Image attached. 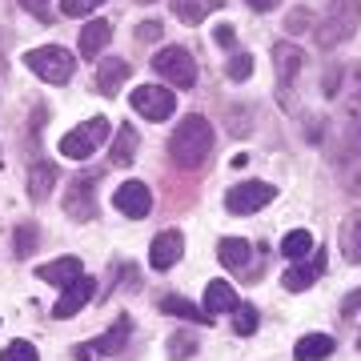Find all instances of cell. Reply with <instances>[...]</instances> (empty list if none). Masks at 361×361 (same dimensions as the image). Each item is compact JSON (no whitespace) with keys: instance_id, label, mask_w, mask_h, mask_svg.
Listing matches in <instances>:
<instances>
[{"instance_id":"obj_1","label":"cell","mask_w":361,"mask_h":361,"mask_svg":"<svg viewBox=\"0 0 361 361\" xmlns=\"http://www.w3.org/2000/svg\"><path fill=\"white\" fill-rule=\"evenodd\" d=\"M213 145H217L213 125H209L205 116L193 113L173 129V137H169V157H173L177 169H201L209 161V153H213Z\"/></svg>"},{"instance_id":"obj_2","label":"cell","mask_w":361,"mask_h":361,"mask_svg":"<svg viewBox=\"0 0 361 361\" xmlns=\"http://www.w3.org/2000/svg\"><path fill=\"white\" fill-rule=\"evenodd\" d=\"M357 20H361V0H329L325 20L313 28V40L322 49H337L357 32Z\"/></svg>"},{"instance_id":"obj_3","label":"cell","mask_w":361,"mask_h":361,"mask_svg":"<svg viewBox=\"0 0 361 361\" xmlns=\"http://www.w3.org/2000/svg\"><path fill=\"white\" fill-rule=\"evenodd\" d=\"M149 65H153V73L165 80V85H173V89H193L197 85V61L185 44H165V49H157Z\"/></svg>"},{"instance_id":"obj_4","label":"cell","mask_w":361,"mask_h":361,"mask_svg":"<svg viewBox=\"0 0 361 361\" xmlns=\"http://www.w3.org/2000/svg\"><path fill=\"white\" fill-rule=\"evenodd\" d=\"M25 65L32 68L44 85H65V80H73L77 61H73V52H65V44H40V49L25 52Z\"/></svg>"},{"instance_id":"obj_5","label":"cell","mask_w":361,"mask_h":361,"mask_svg":"<svg viewBox=\"0 0 361 361\" xmlns=\"http://www.w3.org/2000/svg\"><path fill=\"white\" fill-rule=\"evenodd\" d=\"M104 137H109V121H104V116H92V121H85V125H77L73 133L61 137V153H65L68 161H89V157L104 145Z\"/></svg>"},{"instance_id":"obj_6","label":"cell","mask_w":361,"mask_h":361,"mask_svg":"<svg viewBox=\"0 0 361 361\" xmlns=\"http://www.w3.org/2000/svg\"><path fill=\"white\" fill-rule=\"evenodd\" d=\"M273 197H277V189H273L269 180H237L225 193V209H229L233 217H249V213L269 205Z\"/></svg>"},{"instance_id":"obj_7","label":"cell","mask_w":361,"mask_h":361,"mask_svg":"<svg viewBox=\"0 0 361 361\" xmlns=\"http://www.w3.org/2000/svg\"><path fill=\"white\" fill-rule=\"evenodd\" d=\"M97 185H101L97 173H77V177L65 185V213L73 221H92L97 217Z\"/></svg>"},{"instance_id":"obj_8","label":"cell","mask_w":361,"mask_h":361,"mask_svg":"<svg viewBox=\"0 0 361 361\" xmlns=\"http://www.w3.org/2000/svg\"><path fill=\"white\" fill-rule=\"evenodd\" d=\"M129 101L145 121H169V116L177 113V97L165 85H141V89H133Z\"/></svg>"},{"instance_id":"obj_9","label":"cell","mask_w":361,"mask_h":361,"mask_svg":"<svg viewBox=\"0 0 361 361\" xmlns=\"http://www.w3.org/2000/svg\"><path fill=\"white\" fill-rule=\"evenodd\" d=\"M113 205H116V213H125L129 221H145L153 213V193H149L145 180H125L113 193Z\"/></svg>"},{"instance_id":"obj_10","label":"cell","mask_w":361,"mask_h":361,"mask_svg":"<svg viewBox=\"0 0 361 361\" xmlns=\"http://www.w3.org/2000/svg\"><path fill=\"white\" fill-rule=\"evenodd\" d=\"M92 293H97V277H77V281L68 285V289H61V301L52 305V317H56V322H65V317H77V313L92 301Z\"/></svg>"},{"instance_id":"obj_11","label":"cell","mask_w":361,"mask_h":361,"mask_svg":"<svg viewBox=\"0 0 361 361\" xmlns=\"http://www.w3.org/2000/svg\"><path fill=\"white\" fill-rule=\"evenodd\" d=\"M180 253H185V237H180V229H165L153 237V245H149V265H153L157 273L161 269H173L180 261Z\"/></svg>"},{"instance_id":"obj_12","label":"cell","mask_w":361,"mask_h":361,"mask_svg":"<svg viewBox=\"0 0 361 361\" xmlns=\"http://www.w3.org/2000/svg\"><path fill=\"white\" fill-rule=\"evenodd\" d=\"M125 80H129V61H121V56H101V61H97L92 89L101 92V97H116Z\"/></svg>"},{"instance_id":"obj_13","label":"cell","mask_w":361,"mask_h":361,"mask_svg":"<svg viewBox=\"0 0 361 361\" xmlns=\"http://www.w3.org/2000/svg\"><path fill=\"white\" fill-rule=\"evenodd\" d=\"M322 273H325V249H317V253H310V261H305V265H297V261H293V265L285 269L281 285L289 289V293H305V289H310Z\"/></svg>"},{"instance_id":"obj_14","label":"cell","mask_w":361,"mask_h":361,"mask_svg":"<svg viewBox=\"0 0 361 361\" xmlns=\"http://www.w3.org/2000/svg\"><path fill=\"white\" fill-rule=\"evenodd\" d=\"M109 40H113V25H109V20H89V25L80 28L77 49H80V56H85V61H92V65H97V56L109 49Z\"/></svg>"},{"instance_id":"obj_15","label":"cell","mask_w":361,"mask_h":361,"mask_svg":"<svg viewBox=\"0 0 361 361\" xmlns=\"http://www.w3.org/2000/svg\"><path fill=\"white\" fill-rule=\"evenodd\" d=\"M37 277L56 285V289H68L77 277H85V265H80V257H56V261H49V265H40Z\"/></svg>"},{"instance_id":"obj_16","label":"cell","mask_w":361,"mask_h":361,"mask_svg":"<svg viewBox=\"0 0 361 361\" xmlns=\"http://www.w3.org/2000/svg\"><path fill=\"white\" fill-rule=\"evenodd\" d=\"M301 65H305V56H301L297 44H289V40L273 44V68H277V80H281V85H293Z\"/></svg>"},{"instance_id":"obj_17","label":"cell","mask_w":361,"mask_h":361,"mask_svg":"<svg viewBox=\"0 0 361 361\" xmlns=\"http://www.w3.org/2000/svg\"><path fill=\"white\" fill-rule=\"evenodd\" d=\"M221 4H225V0H169L173 16H177L180 25H189V28H197L209 13H217Z\"/></svg>"},{"instance_id":"obj_18","label":"cell","mask_w":361,"mask_h":361,"mask_svg":"<svg viewBox=\"0 0 361 361\" xmlns=\"http://www.w3.org/2000/svg\"><path fill=\"white\" fill-rule=\"evenodd\" d=\"M129 337H133V322H129V313H121V317H116V322L109 325L97 341H92V349L113 357V353H121V349H125V341H129Z\"/></svg>"},{"instance_id":"obj_19","label":"cell","mask_w":361,"mask_h":361,"mask_svg":"<svg viewBox=\"0 0 361 361\" xmlns=\"http://www.w3.org/2000/svg\"><path fill=\"white\" fill-rule=\"evenodd\" d=\"M56 180H61L56 165H52V161H37V165L28 169V197H32V201H44V197L56 189Z\"/></svg>"},{"instance_id":"obj_20","label":"cell","mask_w":361,"mask_h":361,"mask_svg":"<svg viewBox=\"0 0 361 361\" xmlns=\"http://www.w3.org/2000/svg\"><path fill=\"white\" fill-rule=\"evenodd\" d=\"M334 349H337V341H334L329 334H305V337L293 345V357H297V361H325Z\"/></svg>"},{"instance_id":"obj_21","label":"cell","mask_w":361,"mask_h":361,"mask_svg":"<svg viewBox=\"0 0 361 361\" xmlns=\"http://www.w3.org/2000/svg\"><path fill=\"white\" fill-rule=\"evenodd\" d=\"M217 257L225 269H245L249 261H253V245H249L245 237H225L217 245Z\"/></svg>"},{"instance_id":"obj_22","label":"cell","mask_w":361,"mask_h":361,"mask_svg":"<svg viewBox=\"0 0 361 361\" xmlns=\"http://www.w3.org/2000/svg\"><path fill=\"white\" fill-rule=\"evenodd\" d=\"M157 310L173 313V317H185V322H197V325H213V317H209L205 310H197L193 301H185V297H177V293H165L157 301Z\"/></svg>"},{"instance_id":"obj_23","label":"cell","mask_w":361,"mask_h":361,"mask_svg":"<svg viewBox=\"0 0 361 361\" xmlns=\"http://www.w3.org/2000/svg\"><path fill=\"white\" fill-rule=\"evenodd\" d=\"M237 305H241V301H237V293H233V285L209 281V289H205V313H209V317H217V313H233Z\"/></svg>"},{"instance_id":"obj_24","label":"cell","mask_w":361,"mask_h":361,"mask_svg":"<svg viewBox=\"0 0 361 361\" xmlns=\"http://www.w3.org/2000/svg\"><path fill=\"white\" fill-rule=\"evenodd\" d=\"M341 253L349 265H361V213H349L341 221Z\"/></svg>"},{"instance_id":"obj_25","label":"cell","mask_w":361,"mask_h":361,"mask_svg":"<svg viewBox=\"0 0 361 361\" xmlns=\"http://www.w3.org/2000/svg\"><path fill=\"white\" fill-rule=\"evenodd\" d=\"M137 145H141V137H137V129L133 125H121L116 129V141H113V165H129L133 157H137Z\"/></svg>"},{"instance_id":"obj_26","label":"cell","mask_w":361,"mask_h":361,"mask_svg":"<svg viewBox=\"0 0 361 361\" xmlns=\"http://www.w3.org/2000/svg\"><path fill=\"white\" fill-rule=\"evenodd\" d=\"M313 253V233L310 229H293L281 237V257L285 261H301Z\"/></svg>"},{"instance_id":"obj_27","label":"cell","mask_w":361,"mask_h":361,"mask_svg":"<svg viewBox=\"0 0 361 361\" xmlns=\"http://www.w3.org/2000/svg\"><path fill=\"white\" fill-rule=\"evenodd\" d=\"M257 322H261L257 305H237V310H233V329H237L241 337L257 334Z\"/></svg>"},{"instance_id":"obj_28","label":"cell","mask_w":361,"mask_h":361,"mask_svg":"<svg viewBox=\"0 0 361 361\" xmlns=\"http://www.w3.org/2000/svg\"><path fill=\"white\" fill-rule=\"evenodd\" d=\"M193 353H197V341L189 329H177V334L169 337V357L173 361H185V357H193Z\"/></svg>"},{"instance_id":"obj_29","label":"cell","mask_w":361,"mask_h":361,"mask_svg":"<svg viewBox=\"0 0 361 361\" xmlns=\"http://www.w3.org/2000/svg\"><path fill=\"white\" fill-rule=\"evenodd\" d=\"M0 361H40V353H37V345L32 341H8V345L0 349Z\"/></svg>"},{"instance_id":"obj_30","label":"cell","mask_w":361,"mask_h":361,"mask_svg":"<svg viewBox=\"0 0 361 361\" xmlns=\"http://www.w3.org/2000/svg\"><path fill=\"white\" fill-rule=\"evenodd\" d=\"M253 129V104H233L229 109V133L233 137H245Z\"/></svg>"},{"instance_id":"obj_31","label":"cell","mask_w":361,"mask_h":361,"mask_svg":"<svg viewBox=\"0 0 361 361\" xmlns=\"http://www.w3.org/2000/svg\"><path fill=\"white\" fill-rule=\"evenodd\" d=\"M345 77H349V113H361V61H353L345 68Z\"/></svg>"},{"instance_id":"obj_32","label":"cell","mask_w":361,"mask_h":361,"mask_svg":"<svg viewBox=\"0 0 361 361\" xmlns=\"http://www.w3.org/2000/svg\"><path fill=\"white\" fill-rule=\"evenodd\" d=\"M249 73H253V56H249V52H233L225 77H229V80H249Z\"/></svg>"},{"instance_id":"obj_33","label":"cell","mask_w":361,"mask_h":361,"mask_svg":"<svg viewBox=\"0 0 361 361\" xmlns=\"http://www.w3.org/2000/svg\"><path fill=\"white\" fill-rule=\"evenodd\" d=\"M32 249H37V225H20L16 229V257L25 261Z\"/></svg>"},{"instance_id":"obj_34","label":"cell","mask_w":361,"mask_h":361,"mask_svg":"<svg viewBox=\"0 0 361 361\" xmlns=\"http://www.w3.org/2000/svg\"><path fill=\"white\" fill-rule=\"evenodd\" d=\"M310 20H313V13L305 4H297V8H289V16H285V32H305Z\"/></svg>"},{"instance_id":"obj_35","label":"cell","mask_w":361,"mask_h":361,"mask_svg":"<svg viewBox=\"0 0 361 361\" xmlns=\"http://www.w3.org/2000/svg\"><path fill=\"white\" fill-rule=\"evenodd\" d=\"M104 0H61V13L65 16H89V13H97Z\"/></svg>"},{"instance_id":"obj_36","label":"cell","mask_w":361,"mask_h":361,"mask_svg":"<svg viewBox=\"0 0 361 361\" xmlns=\"http://www.w3.org/2000/svg\"><path fill=\"white\" fill-rule=\"evenodd\" d=\"M20 8H25V13H32V20H40V25H52L49 0H20Z\"/></svg>"},{"instance_id":"obj_37","label":"cell","mask_w":361,"mask_h":361,"mask_svg":"<svg viewBox=\"0 0 361 361\" xmlns=\"http://www.w3.org/2000/svg\"><path fill=\"white\" fill-rule=\"evenodd\" d=\"M353 313H361V289H353V293L341 301V317H353Z\"/></svg>"},{"instance_id":"obj_38","label":"cell","mask_w":361,"mask_h":361,"mask_svg":"<svg viewBox=\"0 0 361 361\" xmlns=\"http://www.w3.org/2000/svg\"><path fill=\"white\" fill-rule=\"evenodd\" d=\"M161 37V20H145V25H137V40H157Z\"/></svg>"},{"instance_id":"obj_39","label":"cell","mask_w":361,"mask_h":361,"mask_svg":"<svg viewBox=\"0 0 361 361\" xmlns=\"http://www.w3.org/2000/svg\"><path fill=\"white\" fill-rule=\"evenodd\" d=\"M213 40H217L221 49H229L233 40H237V32H233V25H217L213 28Z\"/></svg>"},{"instance_id":"obj_40","label":"cell","mask_w":361,"mask_h":361,"mask_svg":"<svg viewBox=\"0 0 361 361\" xmlns=\"http://www.w3.org/2000/svg\"><path fill=\"white\" fill-rule=\"evenodd\" d=\"M245 4L253 8V13H273V8H277L281 0H245Z\"/></svg>"},{"instance_id":"obj_41","label":"cell","mask_w":361,"mask_h":361,"mask_svg":"<svg viewBox=\"0 0 361 361\" xmlns=\"http://www.w3.org/2000/svg\"><path fill=\"white\" fill-rule=\"evenodd\" d=\"M137 4H153V0H137Z\"/></svg>"}]
</instances>
